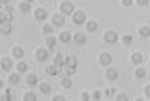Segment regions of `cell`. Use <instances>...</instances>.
Listing matches in <instances>:
<instances>
[{
  "mask_svg": "<svg viewBox=\"0 0 150 101\" xmlns=\"http://www.w3.org/2000/svg\"><path fill=\"white\" fill-rule=\"evenodd\" d=\"M134 77H136V78H144V77H146V69L142 68V66L136 68V71H134Z\"/></svg>",
  "mask_w": 150,
  "mask_h": 101,
  "instance_id": "cell-28",
  "label": "cell"
},
{
  "mask_svg": "<svg viewBox=\"0 0 150 101\" xmlns=\"http://www.w3.org/2000/svg\"><path fill=\"white\" fill-rule=\"evenodd\" d=\"M9 82L10 84H19L20 82V77H19V72H13L9 75Z\"/></svg>",
  "mask_w": 150,
  "mask_h": 101,
  "instance_id": "cell-29",
  "label": "cell"
},
{
  "mask_svg": "<svg viewBox=\"0 0 150 101\" xmlns=\"http://www.w3.org/2000/svg\"><path fill=\"white\" fill-rule=\"evenodd\" d=\"M46 74L55 77V75H58V74H61V68H59L56 64H51V65L46 66Z\"/></svg>",
  "mask_w": 150,
  "mask_h": 101,
  "instance_id": "cell-10",
  "label": "cell"
},
{
  "mask_svg": "<svg viewBox=\"0 0 150 101\" xmlns=\"http://www.w3.org/2000/svg\"><path fill=\"white\" fill-rule=\"evenodd\" d=\"M39 91H40L43 95H49V94L52 93V87H51L48 82H40V85H39Z\"/></svg>",
  "mask_w": 150,
  "mask_h": 101,
  "instance_id": "cell-15",
  "label": "cell"
},
{
  "mask_svg": "<svg viewBox=\"0 0 150 101\" xmlns=\"http://www.w3.org/2000/svg\"><path fill=\"white\" fill-rule=\"evenodd\" d=\"M0 33L1 35H10L12 33V22H4L0 25Z\"/></svg>",
  "mask_w": 150,
  "mask_h": 101,
  "instance_id": "cell-12",
  "label": "cell"
},
{
  "mask_svg": "<svg viewBox=\"0 0 150 101\" xmlns=\"http://www.w3.org/2000/svg\"><path fill=\"white\" fill-rule=\"evenodd\" d=\"M0 66H1L3 71H9V69L13 66V61H12V58H9V57H3V58L0 59Z\"/></svg>",
  "mask_w": 150,
  "mask_h": 101,
  "instance_id": "cell-9",
  "label": "cell"
},
{
  "mask_svg": "<svg viewBox=\"0 0 150 101\" xmlns=\"http://www.w3.org/2000/svg\"><path fill=\"white\" fill-rule=\"evenodd\" d=\"M46 46H48L51 51L55 48L56 46V38L55 36H52V35H48V36H46Z\"/></svg>",
  "mask_w": 150,
  "mask_h": 101,
  "instance_id": "cell-22",
  "label": "cell"
},
{
  "mask_svg": "<svg viewBox=\"0 0 150 101\" xmlns=\"http://www.w3.org/2000/svg\"><path fill=\"white\" fill-rule=\"evenodd\" d=\"M35 58H36V61H39V62H45V61L49 58V54H48L46 49H43V48H38L36 52H35Z\"/></svg>",
  "mask_w": 150,
  "mask_h": 101,
  "instance_id": "cell-6",
  "label": "cell"
},
{
  "mask_svg": "<svg viewBox=\"0 0 150 101\" xmlns=\"http://www.w3.org/2000/svg\"><path fill=\"white\" fill-rule=\"evenodd\" d=\"M118 69L117 68H112V66H108L107 69H105V77H107V80L110 81H114L118 78Z\"/></svg>",
  "mask_w": 150,
  "mask_h": 101,
  "instance_id": "cell-8",
  "label": "cell"
},
{
  "mask_svg": "<svg viewBox=\"0 0 150 101\" xmlns=\"http://www.w3.org/2000/svg\"><path fill=\"white\" fill-rule=\"evenodd\" d=\"M23 55H25V51H23L22 46H13V48H12V57H13L15 59H22Z\"/></svg>",
  "mask_w": 150,
  "mask_h": 101,
  "instance_id": "cell-11",
  "label": "cell"
},
{
  "mask_svg": "<svg viewBox=\"0 0 150 101\" xmlns=\"http://www.w3.org/2000/svg\"><path fill=\"white\" fill-rule=\"evenodd\" d=\"M3 100H6V97H4V94H0V101H3Z\"/></svg>",
  "mask_w": 150,
  "mask_h": 101,
  "instance_id": "cell-43",
  "label": "cell"
},
{
  "mask_svg": "<svg viewBox=\"0 0 150 101\" xmlns=\"http://www.w3.org/2000/svg\"><path fill=\"white\" fill-rule=\"evenodd\" d=\"M61 85H62V88H72V80H71L68 75H65V77L61 80Z\"/></svg>",
  "mask_w": 150,
  "mask_h": 101,
  "instance_id": "cell-23",
  "label": "cell"
},
{
  "mask_svg": "<svg viewBox=\"0 0 150 101\" xmlns=\"http://www.w3.org/2000/svg\"><path fill=\"white\" fill-rule=\"evenodd\" d=\"M3 12L12 15V12H13V6H10V4H4V6H3Z\"/></svg>",
  "mask_w": 150,
  "mask_h": 101,
  "instance_id": "cell-32",
  "label": "cell"
},
{
  "mask_svg": "<svg viewBox=\"0 0 150 101\" xmlns=\"http://www.w3.org/2000/svg\"><path fill=\"white\" fill-rule=\"evenodd\" d=\"M71 15H72V23L74 25H82V23H85V19H87L85 12H82V10H74Z\"/></svg>",
  "mask_w": 150,
  "mask_h": 101,
  "instance_id": "cell-2",
  "label": "cell"
},
{
  "mask_svg": "<svg viewBox=\"0 0 150 101\" xmlns=\"http://www.w3.org/2000/svg\"><path fill=\"white\" fill-rule=\"evenodd\" d=\"M65 62H67V57L64 54H56L55 58H54V64H56L61 68L62 65H65Z\"/></svg>",
  "mask_w": 150,
  "mask_h": 101,
  "instance_id": "cell-17",
  "label": "cell"
},
{
  "mask_svg": "<svg viewBox=\"0 0 150 101\" xmlns=\"http://www.w3.org/2000/svg\"><path fill=\"white\" fill-rule=\"evenodd\" d=\"M25 1H28V3H32V1H33V0H25Z\"/></svg>",
  "mask_w": 150,
  "mask_h": 101,
  "instance_id": "cell-45",
  "label": "cell"
},
{
  "mask_svg": "<svg viewBox=\"0 0 150 101\" xmlns=\"http://www.w3.org/2000/svg\"><path fill=\"white\" fill-rule=\"evenodd\" d=\"M139 35H140L142 38H149L150 36V28L149 26H142V28L139 29Z\"/></svg>",
  "mask_w": 150,
  "mask_h": 101,
  "instance_id": "cell-24",
  "label": "cell"
},
{
  "mask_svg": "<svg viewBox=\"0 0 150 101\" xmlns=\"http://www.w3.org/2000/svg\"><path fill=\"white\" fill-rule=\"evenodd\" d=\"M118 40V35L115 30H105L104 32V42L108 45H114Z\"/></svg>",
  "mask_w": 150,
  "mask_h": 101,
  "instance_id": "cell-3",
  "label": "cell"
},
{
  "mask_svg": "<svg viewBox=\"0 0 150 101\" xmlns=\"http://www.w3.org/2000/svg\"><path fill=\"white\" fill-rule=\"evenodd\" d=\"M58 39H59V42H64V43H68V42H71V39H72V36H71V33H69L68 30H62V32L59 33V36H58Z\"/></svg>",
  "mask_w": 150,
  "mask_h": 101,
  "instance_id": "cell-16",
  "label": "cell"
},
{
  "mask_svg": "<svg viewBox=\"0 0 150 101\" xmlns=\"http://www.w3.org/2000/svg\"><path fill=\"white\" fill-rule=\"evenodd\" d=\"M4 97H6V100H12V94H10V90H9V88H6V91H4Z\"/></svg>",
  "mask_w": 150,
  "mask_h": 101,
  "instance_id": "cell-38",
  "label": "cell"
},
{
  "mask_svg": "<svg viewBox=\"0 0 150 101\" xmlns=\"http://www.w3.org/2000/svg\"><path fill=\"white\" fill-rule=\"evenodd\" d=\"M42 32H43L45 35H52V33H54V26H52L51 23H45V25L42 26Z\"/></svg>",
  "mask_w": 150,
  "mask_h": 101,
  "instance_id": "cell-27",
  "label": "cell"
},
{
  "mask_svg": "<svg viewBox=\"0 0 150 101\" xmlns=\"http://www.w3.org/2000/svg\"><path fill=\"white\" fill-rule=\"evenodd\" d=\"M114 93H115L114 88H107V90H105V95H107L108 98H111L112 95H114Z\"/></svg>",
  "mask_w": 150,
  "mask_h": 101,
  "instance_id": "cell-34",
  "label": "cell"
},
{
  "mask_svg": "<svg viewBox=\"0 0 150 101\" xmlns=\"http://www.w3.org/2000/svg\"><path fill=\"white\" fill-rule=\"evenodd\" d=\"M91 97H90V94L88 93H82L81 94V100H84V101H87V100H90Z\"/></svg>",
  "mask_w": 150,
  "mask_h": 101,
  "instance_id": "cell-39",
  "label": "cell"
},
{
  "mask_svg": "<svg viewBox=\"0 0 150 101\" xmlns=\"http://www.w3.org/2000/svg\"><path fill=\"white\" fill-rule=\"evenodd\" d=\"M130 61L134 65H140V64L144 61V57H143V54H140V52H133L130 57Z\"/></svg>",
  "mask_w": 150,
  "mask_h": 101,
  "instance_id": "cell-13",
  "label": "cell"
},
{
  "mask_svg": "<svg viewBox=\"0 0 150 101\" xmlns=\"http://www.w3.org/2000/svg\"><path fill=\"white\" fill-rule=\"evenodd\" d=\"M18 7L22 13H29V12H30V3H28V1H25V0L19 3Z\"/></svg>",
  "mask_w": 150,
  "mask_h": 101,
  "instance_id": "cell-21",
  "label": "cell"
},
{
  "mask_svg": "<svg viewBox=\"0 0 150 101\" xmlns=\"http://www.w3.org/2000/svg\"><path fill=\"white\" fill-rule=\"evenodd\" d=\"M93 100H101V93H100V91H94L93 93Z\"/></svg>",
  "mask_w": 150,
  "mask_h": 101,
  "instance_id": "cell-37",
  "label": "cell"
},
{
  "mask_svg": "<svg viewBox=\"0 0 150 101\" xmlns=\"http://www.w3.org/2000/svg\"><path fill=\"white\" fill-rule=\"evenodd\" d=\"M144 94H146V97H147V98H150V84L144 88Z\"/></svg>",
  "mask_w": 150,
  "mask_h": 101,
  "instance_id": "cell-40",
  "label": "cell"
},
{
  "mask_svg": "<svg viewBox=\"0 0 150 101\" xmlns=\"http://www.w3.org/2000/svg\"><path fill=\"white\" fill-rule=\"evenodd\" d=\"M4 87V82H3V80H0V88H3Z\"/></svg>",
  "mask_w": 150,
  "mask_h": 101,
  "instance_id": "cell-44",
  "label": "cell"
},
{
  "mask_svg": "<svg viewBox=\"0 0 150 101\" xmlns=\"http://www.w3.org/2000/svg\"><path fill=\"white\" fill-rule=\"evenodd\" d=\"M121 4L124 7H130V6H133V0H121Z\"/></svg>",
  "mask_w": 150,
  "mask_h": 101,
  "instance_id": "cell-36",
  "label": "cell"
},
{
  "mask_svg": "<svg viewBox=\"0 0 150 101\" xmlns=\"http://www.w3.org/2000/svg\"><path fill=\"white\" fill-rule=\"evenodd\" d=\"M117 100L118 101H127L129 100V97H127V94L121 93V94H118V95H117Z\"/></svg>",
  "mask_w": 150,
  "mask_h": 101,
  "instance_id": "cell-33",
  "label": "cell"
},
{
  "mask_svg": "<svg viewBox=\"0 0 150 101\" xmlns=\"http://www.w3.org/2000/svg\"><path fill=\"white\" fill-rule=\"evenodd\" d=\"M121 42H123L124 45H130L131 42H133V36H131V35H123V36H121Z\"/></svg>",
  "mask_w": 150,
  "mask_h": 101,
  "instance_id": "cell-31",
  "label": "cell"
},
{
  "mask_svg": "<svg viewBox=\"0 0 150 101\" xmlns=\"http://www.w3.org/2000/svg\"><path fill=\"white\" fill-rule=\"evenodd\" d=\"M75 10V6L71 3V1H68V0H64L61 4H59V12L64 15V16H68V15H71L72 12Z\"/></svg>",
  "mask_w": 150,
  "mask_h": 101,
  "instance_id": "cell-1",
  "label": "cell"
},
{
  "mask_svg": "<svg viewBox=\"0 0 150 101\" xmlns=\"http://www.w3.org/2000/svg\"><path fill=\"white\" fill-rule=\"evenodd\" d=\"M9 1H10V0H0V4L4 6V4H9Z\"/></svg>",
  "mask_w": 150,
  "mask_h": 101,
  "instance_id": "cell-42",
  "label": "cell"
},
{
  "mask_svg": "<svg viewBox=\"0 0 150 101\" xmlns=\"http://www.w3.org/2000/svg\"><path fill=\"white\" fill-rule=\"evenodd\" d=\"M85 29L88 30V32H95L97 29H98V23L95 22V20H87V23H85Z\"/></svg>",
  "mask_w": 150,
  "mask_h": 101,
  "instance_id": "cell-20",
  "label": "cell"
},
{
  "mask_svg": "<svg viewBox=\"0 0 150 101\" xmlns=\"http://www.w3.org/2000/svg\"><path fill=\"white\" fill-rule=\"evenodd\" d=\"M26 84H28V85H36L38 84L36 74H29V75L26 77Z\"/></svg>",
  "mask_w": 150,
  "mask_h": 101,
  "instance_id": "cell-25",
  "label": "cell"
},
{
  "mask_svg": "<svg viewBox=\"0 0 150 101\" xmlns=\"http://www.w3.org/2000/svg\"><path fill=\"white\" fill-rule=\"evenodd\" d=\"M64 23H65V16H64L62 13H54V15H52V18H51V25H52V26L61 28Z\"/></svg>",
  "mask_w": 150,
  "mask_h": 101,
  "instance_id": "cell-5",
  "label": "cell"
},
{
  "mask_svg": "<svg viewBox=\"0 0 150 101\" xmlns=\"http://www.w3.org/2000/svg\"><path fill=\"white\" fill-rule=\"evenodd\" d=\"M28 68H29V65H28L25 61H19L18 65H16V72H19V74H25V72L28 71Z\"/></svg>",
  "mask_w": 150,
  "mask_h": 101,
  "instance_id": "cell-19",
  "label": "cell"
},
{
  "mask_svg": "<svg viewBox=\"0 0 150 101\" xmlns=\"http://www.w3.org/2000/svg\"><path fill=\"white\" fill-rule=\"evenodd\" d=\"M72 39L76 45H84L85 42H87V36H85V33H82V32H76L74 36H72Z\"/></svg>",
  "mask_w": 150,
  "mask_h": 101,
  "instance_id": "cell-14",
  "label": "cell"
},
{
  "mask_svg": "<svg viewBox=\"0 0 150 101\" xmlns=\"http://www.w3.org/2000/svg\"><path fill=\"white\" fill-rule=\"evenodd\" d=\"M65 65H68V66L76 69V68H78V59H76L75 57H72V55H67V62H65Z\"/></svg>",
  "mask_w": 150,
  "mask_h": 101,
  "instance_id": "cell-18",
  "label": "cell"
},
{
  "mask_svg": "<svg viewBox=\"0 0 150 101\" xmlns=\"http://www.w3.org/2000/svg\"><path fill=\"white\" fill-rule=\"evenodd\" d=\"M23 100L25 101H35L36 100V94L32 93V91H28V93L23 94Z\"/></svg>",
  "mask_w": 150,
  "mask_h": 101,
  "instance_id": "cell-30",
  "label": "cell"
},
{
  "mask_svg": "<svg viewBox=\"0 0 150 101\" xmlns=\"http://www.w3.org/2000/svg\"><path fill=\"white\" fill-rule=\"evenodd\" d=\"M4 22H12V15L1 10V12H0V25L4 23Z\"/></svg>",
  "mask_w": 150,
  "mask_h": 101,
  "instance_id": "cell-26",
  "label": "cell"
},
{
  "mask_svg": "<svg viewBox=\"0 0 150 101\" xmlns=\"http://www.w3.org/2000/svg\"><path fill=\"white\" fill-rule=\"evenodd\" d=\"M98 62H100V65H103V66H110L112 64V57L108 52H103V54H100V57H98Z\"/></svg>",
  "mask_w": 150,
  "mask_h": 101,
  "instance_id": "cell-4",
  "label": "cell"
},
{
  "mask_svg": "<svg viewBox=\"0 0 150 101\" xmlns=\"http://www.w3.org/2000/svg\"><path fill=\"white\" fill-rule=\"evenodd\" d=\"M54 100L55 101H62V100H65V98H64V95H55Z\"/></svg>",
  "mask_w": 150,
  "mask_h": 101,
  "instance_id": "cell-41",
  "label": "cell"
},
{
  "mask_svg": "<svg viewBox=\"0 0 150 101\" xmlns=\"http://www.w3.org/2000/svg\"><path fill=\"white\" fill-rule=\"evenodd\" d=\"M137 1V4H140V6H143V7H146V6H149L150 0H136Z\"/></svg>",
  "mask_w": 150,
  "mask_h": 101,
  "instance_id": "cell-35",
  "label": "cell"
},
{
  "mask_svg": "<svg viewBox=\"0 0 150 101\" xmlns=\"http://www.w3.org/2000/svg\"><path fill=\"white\" fill-rule=\"evenodd\" d=\"M35 19H36L38 22H43V20L48 19V12H46V9L36 7V9H35Z\"/></svg>",
  "mask_w": 150,
  "mask_h": 101,
  "instance_id": "cell-7",
  "label": "cell"
}]
</instances>
